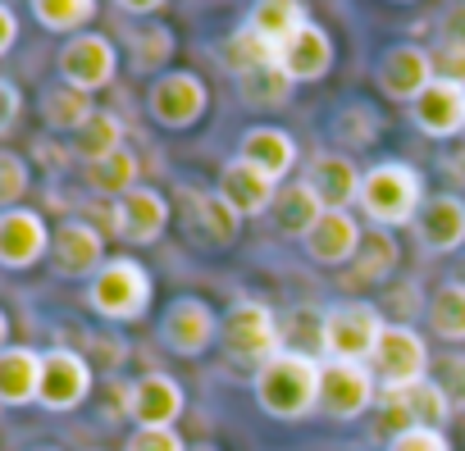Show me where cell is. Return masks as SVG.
Returning a JSON list of instances; mask_svg holds the SVG:
<instances>
[{
  "label": "cell",
  "mask_w": 465,
  "mask_h": 451,
  "mask_svg": "<svg viewBox=\"0 0 465 451\" xmlns=\"http://www.w3.org/2000/svg\"><path fill=\"white\" fill-rule=\"evenodd\" d=\"M451 374H456V392H451V401L465 410V356H456V360H451Z\"/></svg>",
  "instance_id": "obj_51"
},
{
  "label": "cell",
  "mask_w": 465,
  "mask_h": 451,
  "mask_svg": "<svg viewBox=\"0 0 465 451\" xmlns=\"http://www.w3.org/2000/svg\"><path fill=\"white\" fill-rule=\"evenodd\" d=\"M388 5H420V0H388Z\"/></svg>",
  "instance_id": "obj_55"
},
{
  "label": "cell",
  "mask_w": 465,
  "mask_h": 451,
  "mask_svg": "<svg viewBox=\"0 0 465 451\" xmlns=\"http://www.w3.org/2000/svg\"><path fill=\"white\" fill-rule=\"evenodd\" d=\"M214 64H219L232 83H238V78H247V74L261 69V64H279V51L265 46L247 24H238V28H232V33L214 46Z\"/></svg>",
  "instance_id": "obj_34"
},
{
  "label": "cell",
  "mask_w": 465,
  "mask_h": 451,
  "mask_svg": "<svg viewBox=\"0 0 465 451\" xmlns=\"http://www.w3.org/2000/svg\"><path fill=\"white\" fill-rule=\"evenodd\" d=\"M69 146H74V155H78L83 164H92V160H105L110 151L128 146V128H124V119H119L114 110H96V114L87 119V128H83Z\"/></svg>",
  "instance_id": "obj_38"
},
{
  "label": "cell",
  "mask_w": 465,
  "mask_h": 451,
  "mask_svg": "<svg viewBox=\"0 0 465 451\" xmlns=\"http://www.w3.org/2000/svg\"><path fill=\"white\" fill-rule=\"evenodd\" d=\"M33 451H60V446H33Z\"/></svg>",
  "instance_id": "obj_56"
},
{
  "label": "cell",
  "mask_w": 465,
  "mask_h": 451,
  "mask_svg": "<svg viewBox=\"0 0 465 451\" xmlns=\"http://www.w3.org/2000/svg\"><path fill=\"white\" fill-rule=\"evenodd\" d=\"M124 55H128V69L137 78H160L173 69V55H178V33L160 19H142L124 33Z\"/></svg>",
  "instance_id": "obj_25"
},
{
  "label": "cell",
  "mask_w": 465,
  "mask_h": 451,
  "mask_svg": "<svg viewBox=\"0 0 465 451\" xmlns=\"http://www.w3.org/2000/svg\"><path fill=\"white\" fill-rule=\"evenodd\" d=\"M24 119V87L15 78H0V142H5Z\"/></svg>",
  "instance_id": "obj_44"
},
{
  "label": "cell",
  "mask_w": 465,
  "mask_h": 451,
  "mask_svg": "<svg viewBox=\"0 0 465 451\" xmlns=\"http://www.w3.org/2000/svg\"><path fill=\"white\" fill-rule=\"evenodd\" d=\"M383 310L374 301H338L324 310V333H320V360H356L370 365L374 342L383 333Z\"/></svg>",
  "instance_id": "obj_6"
},
{
  "label": "cell",
  "mask_w": 465,
  "mask_h": 451,
  "mask_svg": "<svg viewBox=\"0 0 465 451\" xmlns=\"http://www.w3.org/2000/svg\"><path fill=\"white\" fill-rule=\"evenodd\" d=\"M42 392V351L10 342L0 351V406L19 410V406H37Z\"/></svg>",
  "instance_id": "obj_29"
},
{
  "label": "cell",
  "mask_w": 465,
  "mask_h": 451,
  "mask_svg": "<svg viewBox=\"0 0 465 451\" xmlns=\"http://www.w3.org/2000/svg\"><path fill=\"white\" fill-rule=\"evenodd\" d=\"M429 83H433L429 46H420V42H392V46L379 51V60H374V87H379L383 101L411 105Z\"/></svg>",
  "instance_id": "obj_16"
},
{
  "label": "cell",
  "mask_w": 465,
  "mask_h": 451,
  "mask_svg": "<svg viewBox=\"0 0 465 451\" xmlns=\"http://www.w3.org/2000/svg\"><path fill=\"white\" fill-rule=\"evenodd\" d=\"M169 219H173V205L160 187H146L137 182L133 191H124L119 201H110L105 210V223L110 233L124 242V247H155L164 233H169Z\"/></svg>",
  "instance_id": "obj_8"
},
{
  "label": "cell",
  "mask_w": 465,
  "mask_h": 451,
  "mask_svg": "<svg viewBox=\"0 0 465 451\" xmlns=\"http://www.w3.org/2000/svg\"><path fill=\"white\" fill-rule=\"evenodd\" d=\"M33 151H37V160H42L46 169H64V164L74 160V146H55L51 137H37V146H33Z\"/></svg>",
  "instance_id": "obj_49"
},
{
  "label": "cell",
  "mask_w": 465,
  "mask_h": 451,
  "mask_svg": "<svg viewBox=\"0 0 465 451\" xmlns=\"http://www.w3.org/2000/svg\"><path fill=\"white\" fill-rule=\"evenodd\" d=\"M338 64V42L324 24H306L297 28L283 46H279V69L297 83V87H311V83H324Z\"/></svg>",
  "instance_id": "obj_20"
},
{
  "label": "cell",
  "mask_w": 465,
  "mask_h": 451,
  "mask_svg": "<svg viewBox=\"0 0 465 451\" xmlns=\"http://www.w3.org/2000/svg\"><path fill=\"white\" fill-rule=\"evenodd\" d=\"M438 42L465 51V0H456V5H447V10L438 15Z\"/></svg>",
  "instance_id": "obj_45"
},
{
  "label": "cell",
  "mask_w": 465,
  "mask_h": 451,
  "mask_svg": "<svg viewBox=\"0 0 465 451\" xmlns=\"http://www.w3.org/2000/svg\"><path fill=\"white\" fill-rule=\"evenodd\" d=\"M124 451H187L178 428H133L124 437Z\"/></svg>",
  "instance_id": "obj_42"
},
{
  "label": "cell",
  "mask_w": 465,
  "mask_h": 451,
  "mask_svg": "<svg viewBox=\"0 0 465 451\" xmlns=\"http://www.w3.org/2000/svg\"><path fill=\"white\" fill-rule=\"evenodd\" d=\"M51 256V223L33 205L0 210V270L24 274Z\"/></svg>",
  "instance_id": "obj_14"
},
{
  "label": "cell",
  "mask_w": 465,
  "mask_h": 451,
  "mask_svg": "<svg viewBox=\"0 0 465 451\" xmlns=\"http://www.w3.org/2000/svg\"><path fill=\"white\" fill-rule=\"evenodd\" d=\"M265 46H283L297 28H306L311 24V5L306 0H252V10H247V19H242Z\"/></svg>",
  "instance_id": "obj_32"
},
{
  "label": "cell",
  "mask_w": 465,
  "mask_h": 451,
  "mask_svg": "<svg viewBox=\"0 0 465 451\" xmlns=\"http://www.w3.org/2000/svg\"><path fill=\"white\" fill-rule=\"evenodd\" d=\"M329 205L320 201V191L306 182V178H288L283 187H279V196H274V229L283 233V238H306L315 223H320V214H324Z\"/></svg>",
  "instance_id": "obj_30"
},
{
  "label": "cell",
  "mask_w": 465,
  "mask_h": 451,
  "mask_svg": "<svg viewBox=\"0 0 465 451\" xmlns=\"http://www.w3.org/2000/svg\"><path fill=\"white\" fill-rule=\"evenodd\" d=\"M379 406V378L370 365H356V360H324L320 365V415L338 419V424H351L361 415H370Z\"/></svg>",
  "instance_id": "obj_10"
},
{
  "label": "cell",
  "mask_w": 465,
  "mask_h": 451,
  "mask_svg": "<svg viewBox=\"0 0 465 451\" xmlns=\"http://www.w3.org/2000/svg\"><path fill=\"white\" fill-rule=\"evenodd\" d=\"M178 205H183V229H187L201 247L223 251V247L238 242L242 214L232 210L214 187H210V191H205V187H178Z\"/></svg>",
  "instance_id": "obj_15"
},
{
  "label": "cell",
  "mask_w": 465,
  "mask_h": 451,
  "mask_svg": "<svg viewBox=\"0 0 465 451\" xmlns=\"http://www.w3.org/2000/svg\"><path fill=\"white\" fill-rule=\"evenodd\" d=\"M87 351L101 356L105 369H119V365L128 360V342H124V338H87ZM92 356H87V360H92Z\"/></svg>",
  "instance_id": "obj_46"
},
{
  "label": "cell",
  "mask_w": 465,
  "mask_h": 451,
  "mask_svg": "<svg viewBox=\"0 0 465 451\" xmlns=\"http://www.w3.org/2000/svg\"><path fill=\"white\" fill-rule=\"evenodd\" d=\"M210 110V87L192 69H169L146 83V119L164 132H192Z\"/></svg>",
  "instance_id": "obj_5"
},
{
  "label": "cell",
  "mask_w": 465,
  "mask_h": 451,
  "mask_svg": "<svg viewBox=\"0 0 465 451\" xmlns=\"http://www.w3.org/2000/svg\"><path fill=\"white\" fill-rule=\"evenodd\" d=\"M383 451H451V437H447V428L415 424V428H401L392 442H383Z\"/></svg>",
  "instance_id": "obj_40"
},
{
  "label": "cell",
  "mask_w": 465,
  "mask_h": 451,
  "mask_svg": "<svg viewBox=\"0 0 465 451\" xmlns=\"http://www.w3.org/2000/svg\"><path fill=\"white\" fill-rule=\"evenodd\" d=\"M55 78L69 83L74 92H87V96L105 92L119 78V46H114V37H105L96 28H87L78 37H64L60 51H55Z\"/></svg>",
  "instance_id": "obj_7"
},
{
  "label": "cell",
  "mask_w": 465,
  "mask_h": 451,
  "mask_svg": "<svg viewBox=\"0 0 465 451\" xmlns=\"http://www.w3.org/2000/svg\"><path fill=\"white\" fill-rule=\"evenodd\" d=\"M383 132H388V114H383L374 101H365V96L342 101L338 114L329 119V142H333V151H342V155L374 151Z\"/></svg>",
  "instance_id": "obj_26"
},
{
  "label": "cell",
  "mask_w": 465,
  "mask_h": 451,
  "mask_svg": "<svg viewBox=\"0 0 465 451\" xmlns=\"http://www.w3.org/2000/svg\"><path fill=\"white\" fill-rule=\"evenodd\" d=\"M96 387V365L78 351V347H46L42 351V392H37V406L51 410V415H69L78 410Z\"/></svg>",
  "instance_id": "obj_9"
},
{
  "label": "cell",
  "mask_w": 465,
  "mask_h": 451,
  "mask_svg": "<svg viewBox=\"0 0 465 451\" xmlns=\"http://www.w3.org/2000/svg\"><path fill=\"white\" fill-rule=\"evenodd\" d=\"M361 238H365V223H361L356 210H324L320 223L302 238V251L320 270H347L356 247H361Z\"/></svg>",
  "instance_id": "obj_19"
},
{
  "label": "cell",
  "mask_w": 465,
  "mask_h": 451,
  "mask_svg": "<svg viewBox=\"0 0 465 451\" xmlns=\"http://www.w3.org/2000/svg\"><path fill=\"white\" fill-rule=\"evenodd\" d=\"M442 173L451 178V187H465V142L442 151Z\"/></svg>",
  "instance_id": "obj_50"
},
{
  "label": "cell",
  "mask_w": 465,
  "mask_h": 451,
  "mask_svg": "<svg viewBox=\"0 0 465 451\" xmlns=\"http://www.w3.org/2000/svg\"><path fill=\"white\" fill-rule=\"evenodd\" d=\"M87 310L96 315V319H105V324H137V319H146V310H151V297H155V279H151V270L142 265V260H133V256H110L101 270H96V279L87 283Z\"/></svg>",
  "instance_id": "obj_3"
},
{
  "label": "cell",
  "mask_w": 465,
  "mask_h": 451,
  "mask_svg": "<svg viewBox=\"0 0 465 451\" xmlns=\"http://www.w3.org/2000/svg\"><path fill=\"white\" fill-rule=\"evenodd\" d=\"M429 69H433V83L465 87V51H460V46H442V42H433V46H429Z\"/></svg>",
  "instance_id": "obj_41"
},
{
  "label": "cell",
  "mask_w": 465,
  "mask_h": 451,
  "mask_svg": "<svg viewBox=\"0 0 465 451\" xmlns=\"http://www.w3.org/2000/svg\"><path fill=\"white\" fill-rule=\"evenodd\" d=\"M320 356H306V351H279L270 356L261 369H252V392H256V406L270 415V419H306L315 415L320 406Z\"/></svg>",
  "instance_id": "obj_2"
},
{
  "label": "cell",
  "mask_w": 465,
  "mask_h": 451,
  "mask_svg": "<svg viewBox=\"0 0 465 451\" xmlns=\"http://www.w3.org/2000/svg\"><path fill=\"white\" fill-rule=\"evenodd\" d=\"M383 401H392L411 424H429V428H447L451 415H456V401L451 392L438 383V378H420L411 387H397V392H379Z\"/></svg>",
  "instance_id": "obj_31"
},
{
  "label": "cell",
  "mask_w": 465,
  "mask_h": 451,
  "mask_svg": "<svg viewBox=\"0 0 465 451\" xmlns=\"http://www.w3.org/2000/svg\"><path fill=\"white\" fill-rule=\"evenodd\" d=\"M370 369H374V378H379V392L411 387V383L429 378V342H424L411 324L388 319L383 333H379V342H374Z\"/></svg>",
  "instance_id": "obj_12"
},
{
  "label": "cell",
  "mask_w": 465,
  "mask_h": 451,
  "mask_svg": "<svg viewBox=\"0 0 465 451\" xmlns=\"http://www.w3.org/2000/svg\"><path fill=\"white\" fill-rule=\"evenodd\" d=\"M424 173L411 160H374L361 173V191H356V210L370 229H411L420 205H424Z\"/></svg>",
  "instance_id": "obj_1"
},
{
  "label": "cell",
  "mask_w": 465,
  "mask_h": 451,
  "mask_svg": "<svg viewBox=\"0 0 465 451\" xmlns=\"http://www.w3.org/2000/svg\"><path fill=\"white\" fill-rule=\"evenodd\" d=\"M28 191H33V164L19 151H0V210L24 205Z\"/></svg>",
  "instance_id": "obj_39"
},
{
  "label": "cell",
  "mask_w": 465,
  "mask_h": 451,
  "mask_svg": "<svg viewBox=\"0 0 465 451\" xmlns=\"http://www.w3.org/2000/svg\"><path fill=\"white\" fill-rule=\"evenodd\" d=\"M406 119H411V128L424 132L429 142H456V137H465V87L429 83V87L406 105Z\"/></svg>",
  "instance_id": "obj_22"
},
{
  "label": "cell",
  "mask_w": 465,
  "mask_h": 451,
  "mask_svg": "<svg viewBox=\"0 0 465 451\" xmlns=\"http://www.w3.org/2000/svg\"><path fill=\"white\" fill-rule=\"evenodd\" d=\"M232 87H238V101H242L247 110H283V105H292V96H297V83H292L279 64H261V69H252L247 78H238Z\"/></svg>",
  "instance_id": "obj_36"
},
{
  "label": "cell",
  "mask_w": 465,
  "mask_h": 451,
  "mask_svg": "<svg viewBox=\"0 0 465 451\" xmlns=\"http://www.w3.org/2000/svg\"><path fill=\"white\" fill-rule=\"evenodd\" d=\"M383 306L392 310V319H397V324H411V315H415V310H424L429 301H420V283H415V279H401V288H388Z\"/></svg>",
  "instance_id": "obj_43"
},
{
  "label": "cell",
  "mask_w": 465,
  "mask_h": 451,
  "mask_svg": "<svg viewBox=\"0 0 465 451\" xmlns=\"http://www.w3.org/2000/svg\"><path fill=\"white\" fill-rule=\"evenodd\" d=\"M361 164L342 151H315L306 164H302V178L320 191V201L329 210H351L356 205V191H361Z\"/></svg>",
  "instance_id": "obj_24"
},
{
  "label": "cell",
  "mask_w": 465,
  "mask_h": 451,
  "mask_svg": "<svg viewBox=\"0 0 465 451\" xmlns=\"http://www.w3.org/2000/svg\"><path fill=\"white\" fill-rule=\"evenodd\" d=\"M232 155L247 160L252 169H261V173L274 178V182H288L292 169L302 164L297 137H292L288 128H279V123H247V128L238 132V151H232Z\"/></svg>",
  "instance_id": "obj_21"
},
{
  "label": "cell",
  "mask_w": 465,
  "mask_h": 451,
  "mask_svg": "<svg viewBox=\"0 0 465 451\" xmlns=\"http://www.w3.org/2000/svg\"><path fill=\"white\" fill-rule=\"evenodd\" d=\"M96 110H101V105H96L87 92H74V87L60 83V78L37 92V119H42V128H46L51 137H69V142H74Z\"/></svg>",
  "instance_id": "obj_28"
},
{
  "label": "cell",
  "mask_w": 465,
  "mask_h": 451,
  "mask_svg": "<svg viewBox=\"0 0 465 451\" xmlns=\"http://www.w3.org/2000/svg\"><path fill=\"white\" fill-rule=\"evenodd\" d=\"M456 283H460V288H465V251H460V256H456Z\"/></svg>",
  "instance_id": "obj_53"
},
{
  "label": "cell",
  "mask_w": 465,
  "mask_h": 451,
  "mask_svg": "<svg viewBox=\"0 0 465 451\" xmlns=\"http://www.w3.org/2000/svg\"><path fill=\"white\" fill-rule=\"evenodd\" d=\"M279 187H283V182L265 178L261 169H252V164H247V160H238V155H228V160L219 164V182H214V191H219L232 210H238L242 219L270 214V210H274Z\"/></svg>",
  "instance_id": "obj_23"
},
{
  "label": "cell",
  "mask_w": 465,
  "mask_h": 451,
  "mask_svg": "<svg viewBox=\"0 0 465 451\" xmlns=\"http://www.w3.org/2000/svg\"><path fill=\"white\" fill-rule=\"evenodd\" d=\"M397 265H401V242L397 233L388 229H370L365 223V238L347 265V288H383L397 279Z\"/></svg>",
  "instance_id": "obj_27"
},
{
  "label": "cell",
  "mask_w": 465,
  "mask_h": 451,
  "mask_svg": "<svg viewBox=\"0 0 465 451\" xmlns=\"http://www.w3.org/2000/svg\"><path fill=\"white\" fill-rule=\"evenodd\" d=\"M219 347L228 360L261 369L270 356L283 351V319L256 301V297H238L223 315H219Z\"/></svg>",
  "instance_id": "obj_4"
},
{
  "label": "cell",
  "mask_w": 465,
  "mask_h": 451,
  "mask_svg": "<svg viewBox=\"0 0 465 451\" xmlns=\"http://www.w3.org/2000/svg\"><path fill=\"white\" fill-rule=\"evenodd\" d=\"M411 229H415L424 251L460 256L465 251V196L460 191H429Z\"/></svg>",
  "instance_id": "obj_18"
},
{
  "label": "cell",
  "mask_w": 465,
  "mask_h": 451,
  "mask_svg": "<svg viewBox=\"0 0 465 451\" xmlns=\"http://www.w3.org/2000/svg\"><path fill=\"white\" fill-rule=\"evenodd\" d=\"M155 333H160L164 351H173L183 360H196V356H205L219 342V315H214V306L205 297H173L164 306Z\"/></svg>",
  "instance_id": "obj_13"
},
{
  "label": "cell",
  "mask_w": 465,
  "mask_h": 451,
  "mask_svg": "<svg viewBox=\"0 0 465 451\" xmlns=\"http://www.w3.org/2000/svg\"><path fill=\"white\" fill-rule=\"evenodd\" d=\"M105 233L96 229V223H87L83 214H69L60 219L55 229H51V274L64 279V283H92L96 270L105 265Z\"/></svg>",
  "instance_id": "obj_11"
},
{
  "label": "cell",
  "mask_w": 465,
  "mask_h": 451,
  "mask_svg": "<svg viewBox=\"0 0 465 451\" xmlns=\"http://www.w3.org/2000/svg\"><path fill=\"white\" fill-rule=\"evenodd\" d=\"M424 319H429V333L438 342H465V288L456 279L438 283L429 306H424Z\"/></svg>",
  "instance_id": "obj_37"
},
{
  "label": "cell",
  "mask_w": 465,
  "mask_h": 451,
  "mask_svg": "<svg viewBox=\"0 0 465 451\" xmlns=\"http://www.w3.org/2000/svg\"><path fill=\"white\" fill-rule=\"evenodd\" d=\"M5 347H10V315L0 310V351H5Z\"/></svg>",
  "instance_id": "obj_52"
},
{
  "label": "cell",
  "mask_w": 465,
  "mask_h": 451,
  "mask_svg": "<svg viewBox=\"0 0 465 451\" xmlns=\"http://www.w3.org/2000/svg\"><path fill=\"white\" fill-rule=\"evenodd\" d=\"M15 46H19V15H15L10 0H0V60H5Z\"/></svg>",
  "instance_id": "obj_47"
},
{
  "label": "cell",
  "mask_w": 465,
  "mask_h": 451,
  "mask_svg": "<svg viewBox=\"0 0 465 451\" xmlns=\"http://www.w3.org/2000/svg\"><path fill=\"white\" fill-rule=\"evenodd\" d=\"M110 5H114L119 15H128V19L142 24V19H155V15L169 5V0H110Z\"/></svg>",
  "instance_id": "obj_48"
},
{
  "label": "cell",
  "mask_w": 465,
  "mask_h": 451,
  "mask_svg": "<svg viewBox=\"0 0 465 451\" xmlns=\"http://www.w3.org/2000/svg\"><path fill=\"white\" fill-rule=\"evenodd\" d=\"M187 410V392L173 374L164 369H151L142 378L128 383V419L133 428H178Z\"/></svg>",
  "instance_id": "obj_17"
},
{
  "label": "cell",
  "mask_w": 465,
  "mask_h": 451,
  "mask_svg": "<svg viewBox=\"0 0 465 451\" xmlns=\"http://www.w3.org/2000/svg\"><path fill=\"white\" fill-rule=\"evenodd\" d=\"M187 451H223V446H219V442H192Z\"/></svg>",
  "instance_id": "obj_54"
},
{
  "label": "cell",
  "mask_w": 465,
  "mask_h": 451,
  "mask_svg": "<svg viewBox=\"0 0 465 451\" xmlns=\"http://www.w3.org/2000/svg\"><path fill=\"white\" fill-rule=\"evenodd\" d=\"M28 10L37 19L42 33H55V37H78L96 24L101 15V0H28Z\"/></svg>",
  "instance_id": "obj_35"
},
{
  "label": "cell",
  "mask_w": 465,
  "mask_h": 451,
  "mask_svg": "<svg viewBox=\"0 0 465 451\" xmlns=\"http://www.w3.org/2000/svg\"><path fill=\"white\" fill-rule=\"evenodd\" d=\"M83 182H87V191H92V196L119 201L124 191H133V187L142 182V160H137V151H133V146H119V151H110L105 160L83 164Z\"/></svg>",
  "instance_id": "obj_33"
}]
</instances>
